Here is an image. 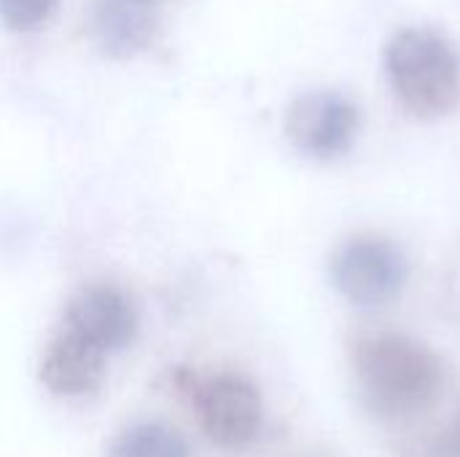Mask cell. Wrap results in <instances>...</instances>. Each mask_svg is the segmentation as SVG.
I'll list each match as a JSON object with an SVG mask.
<instances>
[{
	"label": "cell",
	"mask_w": 460,
	"mask_h": 457,
	"mask_svg": "<svg viewBox=\"0 0 460 457\" xmlns=\"http://www.w3.org/2000/svg\"><path fill=\"white\" fill-rule=\"evenodd\" d=\"M356 382L364 404L380 417H410L429 409L445 382L442 361L407 334H372L353 350Z\"/></svg>",
	"instance_id": "1"
},
{
	"label": "cell",
	"mask_w": 460,
	"mask_h": 457,
	"mask_svg": "<svg viewBox=\"0 0 460 457\" xmlns=\"http://www.w3.org/2000/svg\"><path fill=\"white\" fill-rule=\"evenodd\" d=\"M385 70L410 113L439 119L458 108L460 57L445 35L423 27L396 32L385 48Z\"/></svg>",
	"instance_id": "2"
},
{
	"label": "cell",
	"mask_w": 460,
	"mask_h": 457,
	"mask_svg": "<svg viewBox=\"0 0 460 457\" xmlns=\"http://www.w3.org/2000/svg\"><path fill=\"white\" fill-rule=\"evenodd\" d=\"M407 275V256L385 237H353L332 261L334 286L358 307L388 304L404 288Z\"/></svg>",
	"instance_id": "3"
},
{
	"label": "cell",
	"mask_w": 460,
	"mask_h": 457,
	"mask_svg": "<svg viewBox=\"0 0 460 457\" xmlns=\"http://www.w3.org/2000/svg\"><path fill=\"white\" fill-rule=\"evenodd\" d=\"M194 409L210 442L226 450L251 444L261 428V396L240 374H216L191 388Z\"/></svg>",
	"instance_id": "4"
},
{
	"label": "cell",
	"mask_w": 460,
	"mask_h": 457,
	"mask_svg": "<svg viewBox=\"0 0 460 457\" xmlns=\"http://www.w3.org/2000/svg\"><path fill=\"white\" fill-rule=\"evenodd\" d=\"M291 143L313 159H337L358 135V108L337 92H307L286 116Z\"/></svg>",
	"instance_id": "5"
},
{
	"label": "cell",
	"mask_w": 460,
	"mask_h": 457,
	"mask_svg": "<svg viewBox=\"0 0 460 457\" xmlns=\"http://www.w3.org/2000/svg\"><path fill=\"white\" fill-rule=\"evenodd\" d=\"M65 331L78 334L102 353L121 350L135 339L137 312L124 291L113 286H89L70 299Z\"/></svg>",
	"instance_id": "6"
},
{
	"label": "cell",
	"mask_w": 460,
	"mask_h": 457,
	"mask_svg": "<svg viewBox=\"0 0 460 457\" xmlns=\"http://www.w3.org/2000/svg\"><path fill=\"white\" fill-rule=\"evenodd\" d=\"M105 374V353L73 331H59L40 361V382L54 396H86L100 388Z\"/></svg>",
	"instance_id": "7"
},
{
	"label": "cell",
	"mask_w": 460,
	"mask_h": 457,
	"mask_svg": "<svg viewBox=\"0 0 460 457\" xmlns=\"http://www.w3.org/2000/svg\"><path fill=\"white\" fill-rule=\"evenodd\" d=\"M159 24L154 0H94L92 32L111 57H132L143 51Z\"/></svg>",
	"instance_id": "8"
},
{
	"label": "cell",
	"mask_w": 460,
	"mask_h": 457,
	"mask_svg": "<svg viewBox=\"0 0 460 457\" xmlns=\"http://www.w3.org/2000/svg\"><path fill=\"white\" fill-rule=\"evenodd\" d=\"M111 457H191L183 436L159 423H137L116 442Z\"/></svg>",
	"instance_id": "9"
},
{
	"label": "cell",
	"mask_w": 460,
	"mask_h": 457,
	"mask_svg": "<svg viewBox=\"0 0 460 457\" xmlns=\"http://www.w3.org/2000/svg\"><path fill=\"white\" fill-rule=\"evenodd\" d=\"M59 0H0V19L11 30H35L51 19Z\"/></svg>",
	"instance_id": "10"
},
{
	"label": "cell",
	"mask_w": 460,
	"mask_h": 457,
	"mask_svg": "<svg viewBox=\"0 0 460 457\" xmlns=\"http://www.w3.org/2000/svg\"><path fill=\"white\" fill-rule=\"evenodd\" d=\"M456 444H458V453H460V415H458V426H456Z\"/></svg>",
	"instance_id": "11"
}]
</instances>
